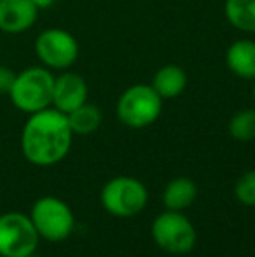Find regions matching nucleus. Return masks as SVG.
Listing matches in <instances>:
<instances>
[{
    "label": "nucleus",
    "mask_w": 255,
    "mask_h": 257,
    "mask_svg": "<svg viewBox=\"0 0 255 257\" xmlns=\"http://www.w3.org/2000/svg\"><path fill=\"white\" fill-rule=\"evenodd\" d=\"M72 132L67 114L44 108L30 114L21 132V153L35 166H51L68 154Z\"/></svg>",
    "instance_id": "1"
},
{
    "label": "nucleus",
    "mask_w": 255,
    "mask_h": 257,
    "mask_svg": "<svg viewBox=\"0 0 255 257\" xmlns=\"http://www.w3.org/2000/svg\"><path fill=\"white\" fill-rule=\"evenodd\" d=\"M53 88L55 77L48 68L30 67L16 74L9 96L16 108L27 114H34L53 103Z\"/></svg>",
    "instance_id": "2"
},
{
    "label": "nucleus",
    "mask_w": 255,
    "mask_h": 257,
    "mask_svg": "<svg viewBox=\"0 0 255 257\" xmlns=\"http://www.w3.org/2000/svg\"><path fill=\"white\" fill-rule=\"evenodd\" d=\"M147 200H149L147 187L133 177H116L109 180L100 194L103 208L110 215L121 217V219L140 213L145 208Z\"/></svg>",
    "instance_id": "3"
},
{
    "label": "nucleus",
    "mask_w": 255,
    "mask_h": 257,
    "mask_svg": "<svg viewBox=\"0 0 255 257\" xmlns=\"http://www.w3.org/2000/svg\"><path fill=\"white\" fill-rule=\"evenodd\" d=\"M30 219L39 236L49 241H62L74 231L75 217L70 206L55 196H44L32 206Z\"/></svg>",
    "instance_id": "4"
},
{
    "label": "nucleus",
    "mask_w": 255,
    "mask_h": 257,
    "mask_svg": "<svg viewBox=\"0 0 255 257\" xmlns=\"http://www.w3.org/2000/svg\"><path fill=\"white\" fill-rule=\"evenodd\" d=\"M39 233L30 215L7 212L0 215V257H27L35 254Z\"/></svg>",
    "instance_id": "5"
},
{
    "label": "nucleus",
    "mask_w": 255,
    "mask_h": 257,
    "mask_svg": "<svg viewBox=\"0 0 255 257\" xmlns=\"http://www.w3.org/2000/svg\"><path fill=\"white\" fill-rule=\"evenodd\" d=\"M152 238L161 250L168 254H187L196 243V229L180 212L168 210L152 222Z\"/></svg>",
    "instance_id": "6"
},
{
    "label": "nucleus",
    "mask_w": 255,
    "mask_h": 257,
    "mask_svg": "<svg viewBox=\"0 0 255 257\" xmlns=\"http://www.w3.org/2000/svg\"><path fill=\"white\" fill-rule=\"evenodd\" d=\"M117 114L129 128H145L161 114V96L150 86H133L119 100Z\"/></svg>",
    "instance_id": "7"
},
{
    "label": "nucleus",
    "mask_w": 255,
    "mask_h": 257,
    "mask_svg": "<svg viewBox=\"0 0 255 257\" xmlns=\"http://www.w3.org/2000/svg\"><path fill=\"white\" fill-rule=\"evenodd\" d=\"M35 53L46 67L67 68L77 60L79 46L68 32L48 28L35 41Z\"/></svg>",
    "instance_id": "8"
},
{
    "label": "nucleus",
    "mask_w": 255,
    "mask_h": 257,
    "mask_svg": "<svg viewBox=\"0 0 255 257\" xmlns=\"http://www.w3.org/2000/svg\"><path fill=\"white\" fill-rule=\"evenodd\" d=\"M39 9L32 0H0V32L23 34L37 21Z\"/></svg>",
    "instance_id": "9"
},
{
    "label": "nucleus",
    "mask_w": 255,
    "mask_h": 257,
    "mask_svg": "<svg viewBox=\"0 0 255 257\" xmlns=\"http://www.w3.org/2000/svg\"><path fill=\"white\" fill-rule=\"evenodd\" d=\"M88 98V86L84 79L77 74H63L55 79V88H53V105L56 110L63 114H70Z\"/></svg>",
    "instance_id": "10"
},
{
    "label": "nucleus",
    "mask_w": 255,
    "mask_h": 257,
    "mask_svg": "<svg viewBox=\"0 0 255 257\" xmlns=\"http://www.w3.org/2000/svg\"><path fill=\"white\" fill-rule=\"evenodd\" d=\"M197 187L187 177H178L173 179L163 193V201L168 210H175V212H182V210L189 208L194 200H196Z\"/></svg>",
    "instance_id": "11"
},
{
    "label": "nucleus",
    "mask_w": 255,
    "mask_h": 257,
    "mask_svg": "<svg viewBox=\"0 0 255 257\" xmlns=\"http://www.w3.org/2000/svg\"><path fill=\"white\" fill-rule=\"evenodd\" d=\"M227 65L236 75L245 79L255 77V42L238 41L229 48Z\"/></svg>",
    "instance_id": "12"
},
{
    "label": "nucleus",
    "mask_w": 255,
    "mask_h": 257,
    "mask_svg": "<svg viewBox=\"0 0 255 257\" xmlns=\"http://www.w3.org/2000/svg\"><path fill=\"white\" fill-rule=\"evenodd\" d=\"M185 82H187V79H185L184 70L180 67L170 65V67H164L157 72L156 77H154L152 88L163 98H173V96L180 95L184 91Z\"/></svg>",
    "instance_id": "13"
},
{
    "label": "nucleus",
    "mask_w": 255,
    "mask_h": 257,
    "mask_svg": "<svg viewBox=\"0 0 255 257\" xmlns=\"http://www.w3.org/2000/svg\"><path fill=\"white\" fill-rule=\"evenodd\" d=\"M67 117L72 132L77 133V135H89L102 122V112L95 105L82 103L81 107H77L70 114H67Z\"/></svg>",
    "instance_id": "14"
},
{
    "label": "nucleus",
    "mask_w": 255,
    "mask_h": 257,
    "mask_svg": "<svg viewBox=\"0 0 255 257\" xmlns=\"http://www.w3.org/2000/svg\"><path fill=\"white\" fill-rule=\"evenodd\" d=\"M225 16L239 30L255 32V0H227Z\"/></svg>",
    "instance_id": "15"
},
{
    "label": "nucleus",
    "mask_w": 255,
    "mask_h": 257,
    "mask_svg": "<svg viewBox=\"0 0 255 257\" xmlns=\"http://www.w3.org/2000/svg\"><path fill=\"white\" fill-rule=\"evenodd\" d=\"M229 132L236 140L250 142L255 139V110H241L231 119Z\"/></svg>",
    "instance_id": "16"
},
{
    "label": "nucleus",
    "mask_w": 255,
    "mask_h": 257,
    "mask_svg": "<svg viewBox=\"0 0 255 257\" xmlns=\"http://www.w3.org/2000/svg\"><path fill=\"white\" fill-rule=\"evenodd\" d=\"M236 198L239 203L246 206H255V170L243 173L234 187Z\"/></svg>",
    "instance_id": "17"
},
{
    "label": "nucleus",
    "mask_w": 255,
    "mask_h": 257,
    "mask_svg": "<svg viewBox=\"0 0 255 257\" xmlns=\"http://www.w3.org/2000/svg\"><path fill=\"white\" fill-rule=\"evenodd\" d=\"M14 79H16V74H14L13 68L0 65V95H9L11 88L14 84Z\"/></svg>",
    "instance_id": "18"
},
{
    "label": "nucleus",
    "mask_w": 255,
    "mask_h": 257,
    "mask_svg": "<svg viewBox=\"0 0 255 257\" xmlns=\"http://www.w3.org/2000/svg\"><path fill=\"white\" fill-rule=\"evenodd\" d=\"M32 2L37 6V9H46V7H51L55 0H32Z\"/></svg>",
    "instance_id": "19"
},
{
    "label": "nucleus",
    "mask_w": 255,
    "mask_h": 257,
    "mask_svg": "<svg viewBox=\"0 0 255 257\" xmlns=\"http://www.w3.org/2000/svg\"><path fill=\"white\" fill-rule=\"evenodd\" d=\"M27 257H35V255H34V254H32V255H27Z\"/></svg>",
    "instance_id": "20"
},
{
    "label": "nucleus",
    "mask_w": 255,
    "mask_h": 257,
    "mask_svg": "<svg viewBox=\"0 0 255 257\" xmlns=\"http://www.w3.org/2000/svg\"><path fill=\"white\" fill-rule=\"evenodd\" d=\"M253 96H255V88H253Z\"/></svg>",
    "instance_id": "21"
}]
</instances>
